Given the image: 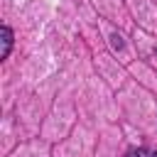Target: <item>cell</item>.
<instances>
[{"label": "cell", "mask_w": 157, "mask_h": 157, "mask_svg": "<svg viewBox=\"0 0 157 157\" xmlns=\"http://www.w3.org/2000/svg\"><path fill=\"white\" fill-rule=\"evenodd\" d=\"M0 39H2V52H0V59H7L10 56V49H12V29L7 25L0 27Z\"/></svg>", "instance_id": "cell-1"}, {"label": "cell", "mask_w": 157, "mask_h": 157, "mask_svg": "<svg viewBox=\"0 0 157 157\" xmlns=\"http://www.w3.org/2000/svg\"><path fill=\"white\" fill-rule=\"evenodd\" d=\"M125 157H152L147 150H142V147H132V150H128V155Z\"/></svg>", "instance_id": "cell-2"}, {"label": "cell", "mask_w": 157, "mask_h": 157, "mask_svg": "<svg viewBox=\"0 0 157 157\" xmlns=\"http://www.w3.org/2000/svg\"><path fill=\"white\" fill-rule=\"evenodd\" d=\"M152 157H157V152H155V155H152Z\"/></svg>", "instance_id": "cell-3"}]
</instances>
